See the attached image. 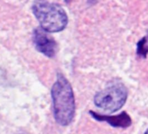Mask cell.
I'll return each instance as SVG.
<instances>
[{
    "mask_svg": "<svg viewBox=\"0 0 148 134\" xmlns=\"http://www.w3.org/2000/svg\"><path fill=\"white\" fill-rule=\"evenodd\" d=\"M54 118L58 124L68 125L75 115V98L69 81L61 74L51 88Z\"/></svg>",
    "mask_w": 148,
    "mask_h": 134,
    "instance_id": "6da1fadb",
    "label": "cell"
},
{
    "mask_svg": "<svg viewBox=\"0 0 148 134\" xmlns=\"http://www.w3.org/2000/svg\"><path fill=\"white\" fill-rule=\"evenodd\" d=\"M32 11L41 28L47 32L61 31L67 25V15L58 5L45 0H36L32 5Z\"/></svg>",
    "mask_w": 148,
    "mask_h": 134,
    "instance_id": "7a4b0ae2",
    "label": "cell"
},
{
    "mask_svg": "<svg viewBox=\"0 0 148 134\" xmlns=\"http://www.w3.org/2000/svg\"><path fill=\"white\" fill-rule=\"evenodd\" d=\"M126 99V88L121 84H116L98 92L94 97V103L99 108L115 112L125 105Z\"/></svg>",
    "mask_w": 148,
    "mask_h": 134,
    "instance_id": "3957f363",
    "label": "cell"
},
{
    "mask_svg": "<svg viewBox=\"0 0 148 134\" xmlns=\"http://www.w3.org/2000/svg\"><path fill=\"white\" fill-rule=\"evenodd\" d=\"M46 32L47 31L42 28L35 30L33 34V41L38 51L49 57H52L56 53L57 44L51 38L48 36Z\"/></svg>",
    "mask_w": 148,
    "mask_h": 134,
    "instance_id": "277c9868",
    "label": "cell"
},
{
    "mask_svg": "<svg viewBox=\"0 0 148 134\" xmlns=\"http://www.w3.org/2000/svg\"><path fill=\"white\" fill-rule=\"evenodd\" d=\"M89 113L92 115L93 118H95L98 121H103L108 123L110 125L117 128H127L132 124V118L129 116L128 113L125 111L121 112L119 115L115 116H107L97 113L93 111H90Z\"/></svg>",
    "mask_w": 148,
    "mask_h": 134,
    "instance_id": "5b68a950",
    "label": "cell"
},
{
    "mask_svg": "<svg viewBox=\"0 0 148 134\" xmlns=\"http://www.w3.org/2000/svg\"><path fill=\"white\" fill-rule=\"evenodd\" d=\"M137 52H138V55L142 57H146V54L148 52V47L146 46V39L145 38H143L141 41L138 42Z\"/></svg>",
    "mask_w": 148,
    "mask_h": 134,
    "instance_id": "8992f818",
    "label": "cell"
},
{
    "mask_svg": "<svg viewBox=\"0 0 148 134\" xmlns=\"http://www.w3.org/2000/svg\"><path fill=\"white\" fill-rule=\"evenodd\" d=\"M144 134H148V129H147V130L145 131V132Z\"/></svg>",
    "mask_w": 148,
    "mask_h": 134,
    "instance_id": "52a82bcc",
    "label": "cell"
}]
</instances>
